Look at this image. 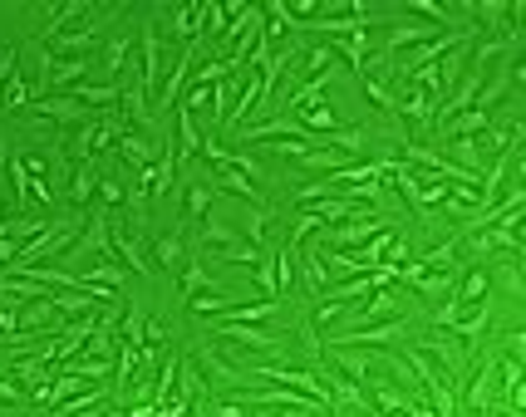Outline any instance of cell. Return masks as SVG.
Returning a JSON list of instances; mask_svg holds the SVG:
<instances>
[{"label":"cell","mask_w":526,"mask_h":417,"mask_svg":"<svg viewBox=\"0 0 526 417\" xmlns=\"http://www.w3.org/2000/svg\"><path fill=\"white\" fill-rule=\"evenodd\" d=\"M202 246H217V251H227V246H241V231L227 227L221 217H207V221H202Z\"/></svg>","instance_id":"17"},{"label":"cell","mask_w":526,"mask_h":417,"mask_svg":"<svg viewBox=\"0 0 526 417\" xmlns=\"http://www.w3.org/2000/svg\"><path fill=\"white\" fill-rule=\"evenodd\" d=\"M108 255H118L123 265H133V275H153L148 255H143V246L133 241L128 227H108Z\"/></svg>","instance_id":"8"},{"label":"cell","mask_w":526,"mask_h":417,"mask_svg":"<svg viewBox=\"0 0 526 417\" xmlns=\"http://www.w3.org/2000/svg\"><path fill=\"white\" fill-rule=\"evenodd\" d=\"M99 207L104 211H114V207H123V201H128V191H123V182H114V177H99Z\"/></svg>","instance_id":"20"},{"label":"cell","mask_w":526,"mask_h":417,"mask_svg":"<svg viewBox=\"0 0 526 417\" xmlns=\"http://www.w3.org/2000/svg\"><path fill=\"white\" fill-rule=\"evenodd\" d=\"M227 295H221V290H202V295H193V300H187V314H221V310H227Z\"/></svg>","instance_id":"19"},{"label":"cell","mask_w":526,"mask_h":417,"mask_svg":"<svg viewBox=\"0 0 526 417\" xmlns=\"http://www.w3.org/2000/svg\"><path fill=\"white\" fill-rule=\"evenodd\" d=\"M487 295H492V275H487V265H463L457 270V280H453V300L457 304H487Z\"/></svg>","instance_id":"6"},{"label":"cell","mask_w":526,"mask_h":417,"mask_svg":"<svg viewBox=\"0 0 526 417\" xmlns=\"http://www.w3.org/2000/svg\"><path fill=\"white\" fill-rule=\"evenodd\" d=\"M271 221H276V207H266V201H256V207H246V217H241V241L261 251V241H266V236H271Z\"/></svg>","instance_id":"11"},{"label":"cell","mask_w":526,"mask_h":417,"mask_svg":"<svg viewBox=\"0 0 526 417\" xmlns=\"http://www.w3.org/2000/svg\"><path fill=\"white\" fill-rule=\"evenodd\" d=\"M334 128H344V118L334 114L330 104H315L305 114V138H324V133H334Z\"/></svg>","instance_id":"16"},{"label":"cell","mask_w":526,"mask_h":417,"mask_svg":"<svg viewBox=\"0 0 526 417\" xmlns=\"http://www.w3.org/2000/svg\"><path fill=\"white\" fill-rule=\"evenodd\" d=\"M221 191L211 182H193V177H183V221L187 227H202L211 217V201H217Z\"/></svg>","instance_id":"5"},{"label":"cell","mask_w":526,"mask_h":417,"mask_svg":"<svg viewBox=\"0 0 526 417\" xmlns=\"http://www.w3.org/2000/svg\"><path fill=\"white\" fill-rule=\"evenodd\" d=\"M143 241L153 246V255H158V265H163V270H183V265H187V251H183V236H177V231L143 236Z\"/></svg>","instance_id":"13"},{"label":"cell","mask_w":526,"mask_h":417,"mask_svg":"<svg viewBox=\"0 0 526 417\" xmlns=\"http://www.w3.org/2000/svg\"><path fill=\"white\" fill-rule=\"evenodd\" d=\"M163 35H158V25H143V35H138V88L143 94H158V79H163Z\"/></svg>","instance_id":"3"},{"label":"cell","mask_w":526,"mask_h":417,"mask_svg":"<svg viewBox=\"0 0 526 417\" xmlns=\"http://www.w3.org/2000/svg\"><path fill=\"white\" fill-rule=\"evenodd\" d=\"M286 300H246V304H227V310L217 314V324H256L261 329L266 320H276L281 314Z\"/></svg>","instance_id":"7"},{"label":"cell","mask_w":526,"mask_h":417,"mask_svg":"<svg viewBox=\"0 0 526 417\" xmlns=\"http://www.w3.org/2000/svg\"><path fill=\"white\" fill-rule=\"evenodd\" d=\"M30 114H35V118H60V123H74V128H84V123L94 118L84 104H74V98H35V104H30Z\"/></svg>","instance_id":"9"},{"label":"cell","mask_w":526,"mask_h":417,"mask_svg":"<svg viewBox=\"0 0 526 417\" xmlns=\"http://www.w3.org/2000/svg\"><path fill=\"white\" fill-rule=\"evenodd\" d=\"M360 79H364V98H369V104H374L384 118H394V84H389V79H374V74H360Z\"/></svg>","instance_id":"15"},{"label":"cell","mask_w":526,"mask_h":417,"mask_svg":"<svg viewBox=\"0 0 526 417\" xmlns=\"http://www.w3.org/2000/svg\"><path fill=\"white\" fill-rule=\"evenodd\" d=\"M0 403H5V408H20V403H25V388H20L15 378H0Z\"/></svg>","instance_id":"22"},{"label":"cell","mask_w":526,"mask_h":417,"mask_svg":"<svg viewBox=\"0 0 526 417\" xmlns=\"http://www.w3.org/2000/svg\"><path fill=\"white\" fill-rule=\"evenodd\" d=\"M177 280H183V300H193V295H202V290H211V270L202 261H187Z\"/></svg>","instance_id":"18"},{"label":"cell","mask_w":526,"mask_h":417,"mask_svg":"<svg viewBox=\"0 0 526 417\" xmlns=\"http://www.w3.org/2000/svg\"><path fill=\"white\" fill-rule=\"evenodd\" d=\"M296 275H300V285H305V295H315V300H320L324 290L334 285V280L324 275V261H320V251H305V255L296 251Z\"/></svg>","instance_id":"10"},{"label":"cell","mask_w":526,"mask_h":417,"mask_svg":"<svg viewBox=\"0 0 526 417\" xmlns=\"http://www.w3.org/2000/svg\"><path fill=\"white\" fill-rule=\"evenodd\" d=\"M94 187H99V167L94 162H74V177H70V191H64V197H70L80 211H89L94 207Z\"/></svg>","instance_id":"12"},{"label":"cell","mask_w":526,"mask_h":417,"mask_svg":"<svg viewBox=\"0 0 526 417\" xmlns=\"http://www.w3.org/2000/svg\"><path fill=\"white\" fill-rule=\"evenodd\" d=\"M211 334L231 339L246 354V348H261V354H290V334H271V329H256V324H211Z\"/></svg>","instance_id":"2"},{"label":"cell","mask_w":526,"mask_h":417,"mask_svg":"<svg viewBox=\"0 0 526 417\" xmlns=\"http://www.w3.org/2000/svg\"><path fill=\"white\" fill-rule=\"evenodd\" d=\"M54 314H74V310H89L94 304V295H84V290H70V295H50Z\"/></svg>","instance_id":"21"},{"label":"cell","mask_w":526,"mask_h":417,"mask_svg":"<svg viewBox=\"0 0 526 417\" xmlns=\"http://www.w3.org/2000/svg\"><path fill=\"white\" fill-rule=\"evenodd\" d=\"M389 227H394L389 211H374L364 221H344V227H320V251H354V246H369V236H379Z\"/></svg>","instance_id":"1"},{"label":"cell","mask_w":526,"mask_h":417,"mask_svg":"<svg viewBox=\"0 0 526 417\" xmlns=\"http://www.w3.org/2000/svg\"><path fill=\"white\" fill-rule=\"evenodd\" d=\"M114 153H118V162L128 167L133 177H143V172H148V162L158 157V138H153V133H138V128L118 133V148Z\"/></svg>","instance_id":"4"},{"label":"cell","mask_w":526,"mask_h":417,"mask_svg":"<svg viewBox=\"0 0 526 417\" xmlns=\"http://www.w3.org/2000/svg\"><path fill=\"white\" fill-rule=\"evenodd\" d=\"M128 50H133V40L123 35H108V44H104V79H123V64H128Z\"/></svg>","instance_id":"14"}]
</instances>
